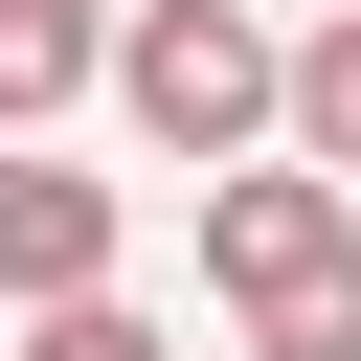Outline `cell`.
I'll return each mask as SVG.
<instances>
[{
	"mask_svg": "<svg viewBox=\"0 0 361 361\" xmlns=\"http://www.w3.org/2000/svg\"><path fill=\"white\" fill-rule=\"evenodd\" d=\"M90 90H113L158 158H248V135H271V23H248V0H113Z\"/></svg>",
	"mask_w": 361,
	"mask_h": 361,
	"instance_id": "cell-1",
	"label": "cell"
},
{
	"mask_svg": "<svg viewBox=\"0 0 361 361\" xmlns=\"http://www.w3.org/2000/svg\"><path fill=\"white\" fill-rule=\"evenodd\" d=\"M338 248H361V180H338V158H293V135L203 158V293H226V316L293 293V271H338Z\"/></svg>",
	"mask_w": 361,
	"mask_h": 361,
	"instance_id": "cell-2",
	"label": "cell"
},
{
	"mask_svg": "<svg viewBox=\"0 0 361 361\" xmlns=\"http://www.w3.org/2000/svg\"><path fill=\"white\" fill-rule=\"evenodd\" d=\"M113 271H135V203H113V180H68L45 135H0V316L113 293Z\"/></svg>",
	"mask_w": 361,
	"mask_h": 361,
	"instance_id": "cell-3",
	"label": "cell"
},
{
	"mask_svg": "<svg viewBox=\"0 0 361 361\" xmlns=\"http://www.w3.org/2000/svg\"><path fill=\"white\" fill-rule=\"evenodd\" d=\"M90 45H113V0H0V135H45L90 90Z\"/></svg>",
	"mask_w": 361,
	"mask_h": 361,
	"instance_id": "cell-4",
	"label": "cell"
},
{
	"mask_svg": "<svg viewBox=\"0 0 361 361\" xmlns=\"http://www.w3.org/2000/svg\"><path fill=\"white\" fill-rule=\"evenodd\" d=\"M271 135L361 180V23H316V45H271Z\"/></svg>",
	"mask_w": 361,
	"mask_h": 361,
	"instance_id": "cell-5",
	"label": "cell"
},
{
	"mask_svg": "<svg viewBox=\"0 0 361 361\" xmlns=\"http://www.w3.org/2000/svg\"><path fill=\"white\" fill-rule=\"evenodd\" d=\"M248 361H361V248L293 271V293H248Z\"/></svg>",
	"mask_w": 361,
	"mask_h": 361,
	"instance_id": "cell-6",
	"label": "cell"
},
{
	"mask_svg": "<svg viewBox=\"0 0 361 361\" xmlns=\"http://www.w3.org/2000/svg\"><path fill=\"white\" fill-rule=\"evenodd\" d=\"M23 361H180V338H158L135 293H45V316H23Z\"/></svg>",
	"mask_w": 361,
	"mask_h": 361,
	"instance_id": "cell-7",
	"label": "cell"
}]
</instances>
